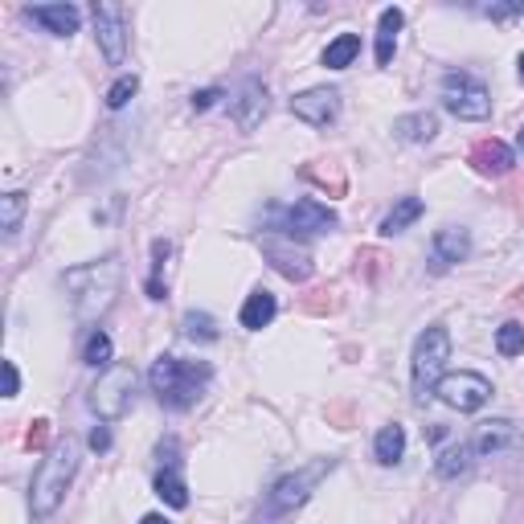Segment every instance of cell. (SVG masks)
<instances>
[{"label":"cell","mask_w":524,"mask_h":524,"mask_svg":"<svg viewBox=\"0 0 524 524\" xmlns=\"http://www.w3.org/2000/svg\"><path fill=\"white\" fill-rule=\"evenodd\" d=\"M119 283H123V262L115 254H107L103 262H86V267L66 271V291L74 299L78 324H99L111 312Z\"/></svg>","instance_id":"obj_1"},{"label":"cell","mask_w":524,"mask_h":524,"mask_svg":"<svg viewBox=\"0 0 524 524\" xmlns=\"http://www.w3.org/2000/svg\"><path fill=\"white\" fill-rule=\"evenodd\" d=\"M209 377H213L209 361H181V357H156L148 373L152 393L168 410H189L209 385Z\"/></svg>","instance_id":"obj_2"},{"label":"cell","mask_w":524,"mask_h":524,"mask_svg":"<svg viewBox=\"0 0 524 524\" xmlns=\"http://www.w3.org/2000/svg\"><path fill=\"white\" fill-rule=\"evenodd\" d=\"M78 471V443L74 439H62L50 447V455L41 459V467L33 471V516L37 520H46L58 512V504L66 500V488H70V479Z\"/></svg>","instance_id":"obj_3"},{"label":"cell","mask_w":524,"mask_h":524,"mask_svg":"<svg viewBox=\"0 0 524 524\" xmlns=\"http://www.w3.org/2000/svg\"><path fill=\"white\" fill-rule=\"evenodd\" d=\"M447 361H451V332L443 324H430L414 344V393H418V402H426L434 393V385L443 381Z\"/></svg>","instance_id":"obj_4"},{"label":"cell","mask_w":524,"mask_h":524,"mask_svg":"<svg viewBox=\"0 0 524 524\" xmlns=\"http://www.w3.org/2000/svg\"><path fill=\"white\" fill-rule=\"evenodd\" d=\"M443 107H447L451 115H459V119L479 123V119L492 115V95H488V86L479 82L475 74L451 70V74L443 78Z\"/></svg>","instance_id":"obj_5"},{"label":"cell","mask_w":524,"mask_h":524,"mask_svg":"<svg viewBox=\"0 0 524 524\" xmlns=\"http://www.w3.org/2000/svg\"><path fill=\"white\" fill-rule=\"evenodd\" d=\"M131 393H136V369L131 365H111L103 369L99 385L91 389V410L103 418V422H119L131 406Z\"/></svg>","instance_id":"obj_6"},{"label":"cell","mask_w":524,"mask_h":524,"mask_svg":"<svg viewBox=\"0 0 524 524\" xmlns=\"http://www.w3.org/2000/svg\"><path fill=\"white\" fill-rule=\"evenodd\" d=\"M434 393L459 414H475L484 410V402L492 398V381L484 373H471V369H459V373H443V381L434 385Z\"/></svg>","instance_id":"obj_7"},{"label":"cell","mask_w":524,"mask_h":524,"mask_svg":"<svg viewBox=\"0 0 524 524\" xmlns=\"http://www.w3.org/2000/svg\"><path fill=\"white\" fill-rule=\"evenodd\" d=\"M332 467H336V459H316V463H308V467H299L295 475H283L279 484L271 488V504H267V508H271L275 516H283V512H295L303 500L312 496V488L320 484V479H324Z\"/></svg>","instance_id":"obj_8"},{"label":"cell","mask_w":524,"mask_h":524,"mask_svg":"<svg viewBox=\"0 0 524 524\" xmlns=\"http://www.w3.org/2000/svg\"><path fill=\"white\" fill-rule=\"evenodd\" d=\"M275 217H279L275 230L287 234V238H312V234H328L336 226V213L328 205L312 201V197H303L295 205H283Z\"/></svg>","instance_id":"obj_9"},{"label":"cell","mask_w":524,"mask_h":524,"mask_svg":"<svg viewBox=\"0 0 524 524\" xmlns=\"http://www.w3.org/2000/svg\"><path fill=\"white\" fill-rule=\"evenodd\" d=\"M262 254L271 258V267H275L283 279H291V283L312 279V254L299 250L295 238H287V234H267V238H262Z\"/></svg>","instance_id":"obj_10"},{"label":"cell","mask_w":524,"mask_h":524,"mask_svg":"<svg viewBox=\"0 0 524 524\" xmlns=\"http://www.w3.org/2000/svg\"><path fill=\"white\" fill-rule=\"evenodd\" d=\"M95 37L111 66L127 58V13L119 5H95Z\"/></svg>","instance_id":"obj_11"},{"label":"cell","mask_w":524,"mask_h":524,"mask_svg":"<svg viewBox=\"0 0 524 524\" xmlns=\"http://www.w3.org/2000/svg\"><path fill=\"white\" fill-rule=\"evenodd\" d=\"M291 115L312 123V127H328L340 115V95L328 91V86H316V91H303L291 99Z\"/></svg>","instance_id":"obj_12"},{"label":"cell","mask_w":524,"mask_h":524,"mask_svg":"<svg viewBox=\"0 0 524 524\" xmlns=\"http://www.w3.org/2000/svg\"><path fill=\"white\" fill-rule=\"evenodd\" d=\"M471 447H475L479 455H488V459H496V455H504V451H516V447H520V426L508 422V418L479 422L475 443H471Z\"/></svg>","instance_id":"obj_13"},{"label":"cell","mask_w":524,"mask_h":524,"mask_svg":"<svg viewBox=\"0 0 524 524\" xmlns=\"http://www.w3.org/2000/svg\"><path fill=\"white\" fill-rule=\"evenodd\" d=\"M230 111H234V123H238L242 131H254V127L262 123V119H267V111H271L267 86H262L258 78L242 82V91H238V99L230 103Z\"/></svg>","instance_id":"obj_14"},{"label":"cell","mask_w":524,"mask_h":524,"mask_svg":"<svg viewBox=\"0 0 524 524\" xmlns=\"http://www.w3.org/2000/svg\"><path fill=\"white\" fill-rule=\"evenodd\" d=\"M467 254H471V234L463 226H447V230L434 234V242H430V267L447 271V267H455V262H463Z\"/></svg>","instance_id":"obj_15"},{"label":"cell","mask_w":524,"mask_h":524,"mask_svg":"<svg viewBox=\"0 0 524 524\" xmlns=\"http://www.w3.org/2000/svg\"><path fill=\"white\" fill-rule=\"evenodd\" d=\"M156 496L168 504V508H189V488L177 471V443H168V467L156 471Z\"/></svg>","instance_id":"obj_16"},{"label":"cell","mask_w":524,"mask_h":524,"mask_svg":"<svg viewBox=\"0 0 524 524\" xmlns=\"http://www.w3.org/2000/svg\"><path fill=\"white\" fill-rule=\"evenodd\" d=\"M29 13V21H37L46 33H54V37H70V33H78V9L74 5H33V9H25Z\"/></svg>","instance_id":"obj_17"},{"label":"cell","mask_w":524,"mask_h":524,"mask_svg":"<svg viewBox=\"0 0 524 524\" xmlns=\"http://www.w3.org/2000/svg\"><path fill=\"white\" fill-rule=\"evenodd\" d=\"M471 164H475V172H484V177H504V172H508L516 160H512V148H508V144L484 140V144L471 148Z\"/></svg>","instance_id":"obj_18"},{"label":"cell","mask_w":524,"mask_h":524,"mask_svg":"<svg viewBox=\"0 0 524 524\" xmlns=\"http://www.w3.org/2000/svg\"><path fill=\"white\" fill-rule=\"evenodd\" d=\"M373 455H377L381 467L402 463V455H406V426H398V422L381 426V430H377V443H373Z\"/></svg>","instance_id":"obj_19"},{"label":"cell","mask_w":524,"mask_h":524,"mask_svg":"<svg viewBox=\"0 0 524 524\" xmlns=\"http://www.w3.org/2000/svg\"><path fill=\"white\" fill-rule=\"evenodd\" d=\"M393 131H398L402 140H410V144H426V140L439 136V119H434L430 111H414V115L393 119Z\"/></svg>","instance_id":"obj_20"},{"label":"cell","mask_w":524,"mask_h":524,"mask_svg":"<svg viewBox=\"0 0 524 524\" xmlns=\"http://www.w3.org/2000/svg\"><path fill=\"white\" fill-rule=\"evenodd\" d=\"M422 197H402L398 205H393L389 213H385V222H381V234L385 238H393V234H406L414 222H418V217H422Z\"/></svg>","instance_id":"obj_21"},{"label":"cell","mask_w":524,"mask_h":524,"mask_svg":"<svg viewBox=\"0 0 524 524\" xmlns=\"http://www.w3.org/2000/svg\"><path fill=\"white\" fill-rule=\"evenodd\" d=\"M275 312H279L275 295H271V291H254V295L246 299V308H242V328L262 332V328H267V324L275 320Z\"/></svg>","instance_id":"obj_22"},{"label":"cell","mask_w":524,"mask_h":524,"mask_svg":"<svg viewBox=\"0 0 524 524\" xmlns=\"http://www.w3.org/2000/svg\"><path fill=\"white\" fill-rule=\"evenodd\" d=\"M398 29H402V9H385L377 21V66L393 62V50H398Z\"/></svg>","instance_id":"obj_23"},{"label":"cell","mask_w":524,"mask_h":524,"mask_svg":"<svg viewBox=\"0 0 524 524\" xmlns=\"http://www.w3.org/2000/svg\"><path fill=\"white\" fill-rule=\"evenodd\" d=\"M361 54V37L357 33H340L336 41H328V50H324V66L328 70H344V66H353Z\"/></svg>","instance_id":"obj_24"},{"label":"cell","mask_w":524,"mask_h":524,"mask_svg":"<svg viewBox=\"0 0 524 524\" xmlns=\"http://www.w3.org/2000/svg\"><path fill=\"white\" fill-rule=\"evenodd\" d=\"M82 361L95 365V369H111V336L103 328H95L82 344Z\"/></svg>","instance_id":"obj_25"},{"label":"cell","mask_w":524,"mask_h":524,"mask_svg":"<svg viewBox=\"0 0 524 524\" xmlns=\"http://www.w3.org/2000/svg\"><path fill=\"white\" fill-rule=\"evenodd\" d=\"M471 451H475V447H467V443H455V447H447V451L439 455V463H434V471H439L443 479H455V475H463V471L471 467Z\"/></svg>","instance_id":"obj_26"},{"label":"cell","mask_w":524,"mask_h":524,"mask_svg":"<svg viewBox=\"0 0 524 524\" xmlns=\"http://www.w3.org/2000/svg\"><path fill=\"white\" fill-rule=\"evenodd\" d=\"M25 205H29L25 193H5V197H0V226H5V238H17Z\"/></svg>","instance_id":"obj_27"},{"label":"cell","mask_w":524,"mask_h":524,"mask_svg":"<svg viewBox=\"0 0 524 524\" xmlns=\"http://www.w3.org/2000/svg\"><path fill=\"white\" fill-rule=\"evenodd\" d=\"M168 254H172V246H168L164 238L152 242V279H148V295H152V299H164V291H168V287H164V258H168Z\"/></svg>","instance_id":"obj_28"},{"label":"cell","mask_w":524,"mask_h":524,"mask_svg":"<svg viewBox=\"0 0 524 524\" xmlns=\"http://www.w3.org/2000/svg\"><path fill=\"white\" fill-rule=\"evenodd\" d=\"M496 353H500V357H520V353H524V324L508 320V324L496 332Z\"/></svg>","instance_id":"obj_29"},{"label":"cell","mask_w":524,"mask_h":524,"mask_svg":"<svg viewBox=\"0 0 524 524\" xmlns=\"http://www.w3.org/2000/svg\"><path fill=\"white\" fill-rule=\"evenodd\" d=\"M185 336H189V340H201V344H213L222 332H217V320H213V316L189 312V316H185Z\"/></svg>","instance_id":"obj_30"},{"label":"cell","mask_w":524,"mask_h":524,"mask_svg":"<svg viewBox=\"0 0 524 524\" xmlns=\"http://www.w3.org/2000/svg\"><path fill=\"white\" fill-rule=\"evenodd\" d=\"M136 91H140V78L136 74H123L111 91H107V107L111 111H119V107H127V99H136Z\"/></svg>","instance_id":"obj_31"},{"label":"cell","mask_w":524,"mask_h":524,"mask_svg":"<svg viewBox=\"0 0 524 524\" xmlns=\"http://www.w3.org/2000/svg\"><path fill=\"white\" fill-rule=\"evenodd\" d=\"M17 389H21L17 365H13V361H5V398H17Z\"/></svg>","instance_id":"obj_32"},{"label":"cell","mask_w":524,"mask_h":524,"mask_svg":"<svg viewBox=\"0 0 524 524\" xmlns=\"http://www.w3.org/2000/svg\"><path fill=\"white\" fill-rule=\"evenodd\" d=\"M484 13H488V17H520V13H524V0H520V5H488Z\"/></svg>","instance_id":"obj_33"},{"label":"cell","mask_w":524,"mask_h":524,"mask_svg":"<svg viewBox=\"0 0 524 524\" xmlns=\"http://www.w3.org/2000/svg\"><path fill=\"white\" fill-rule=\"evenodd\" d=\"M217 99H222V91H201V95H193V111H205V107H213Z\"/></svg>","instance_id":"obj_34"},{"label":"cell","mask_w":524,"mask_h":524,"mask_svg":"<svg viewBox=\"0 0 524 524\" xmlns=\"http://www.w3.org/2000/svg\"><path fill=\"white\" fill-rule=\"evenodd\" d=\"M91 447H95V451H107V447H111L107 426H95V430H91Z\"/></svg>","instance_id":"obj_35"},{"label":"cell","mask_w":524,"mask_h":524,"mask_svg":"<svg viewBox=\"0 0 524 524\" xmlns=\"http://www.w3.org/2000/svg\"><path fill=\"white\" fill-rule=\"evenodd\" d=\"M46 426H50V422H33V430H29V447H41V443H46Z\"/></svg>","instance_id":"obj_36"},{"label":"cell","mask_w":524,"mask_h":524,"mask_svg":"<svg viewBox=\"0 0 524 524\" xmlns=\"http://www.w3.org/2000/svg\"><path fill=\"white\" fill-rule=\"evenodd\" d=\"M140 524H172V520H164V516H160V512H152V516H144V520H140Z\"/></svg>","instance_id":"obj_37"},{"label":"cell","mask_w":524,"mask_h":524,"mask_svg":"<svg viewBox=\"0 0 524 524\" xmlns=\"http://www.w3.org/2000/svg\"><path fill=\"white\" fill-rule=\"evenodd\" d=\"M520 82H524V54H520Z\"/></svg>","instance_id":"obj_38"},{"label":"cell","mask_w":524,"mask_h":524,"mask_svg":"<svg viewBox=\"0 0 524 524\" xmlns=\"http://www.w3.org/2000/svg\"><path fill=\"white\" fill-rule=\"evenodd\" d=\"M520 152H524V127H520Z\"/></svg>","instance_id":"obj_39"}]
</instances>
